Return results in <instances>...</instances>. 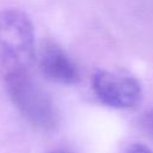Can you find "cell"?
Returning a JSON list of instances; mask_svg holds the SVG:
<instances>
[{
    "label": "cell",
    "mask_w": 153,
    "mask_h": 153,
    "mask_svg": "<svg viewBox=\"0 0 153 153\" xmlns=\"http://www.w3.org/2000/svg\"><path fill=\"white\" fill-rule=\"evenodd\" d=\"M35 60V31L30 18L18 8L0 11V71L5 76L27 72Z\"/></svg>",
    "instance_id": "cell-1"
},
{
    "label": "cell",
    "mask_w": 153,
    "mask_h": 153,
    "mask_svg": "<svg viewBox=\"0 0 153 153\" xmlns=\"http://www.w3.org/2000/svg\"><path fill=\"white\" fill-rule=\"evenodd\" d=\"M5 81L12 103L29 123L42 130H53L57 127V108L27 72L6 75Z\"/></svg>",
    "instance_id": "cell-2"
},
{
    "label": "cell",
    "mask_w": 153,
    "mask_h": 153,
    "mask_svg": "<svg viewBox=\"0 0 153 153\" xmlns=\"http://www.w3.org/2000/svg\"><path fill=\"white\" fill-rule=\"evenodd\" d=\"M92 90L102 103L115 109L134 108L142 97V88L136 79L105 69L94 72Z\"/></svg>",
    "instance_id": "cell-3"
},
{
    "label": "cell",
    "mask_w": 153,
    "mask_h": 153,
    "mask_svg": "<svg viewBox=\"0 0 153 153\" xmlns=\"http://www.w3.org/2000/svg\"><path fill=\"white\" fill-rule=\"evenodd\" d=\"M41 71L47 79L60 84H75L79 71L71 56L57 44L49 42L41 50Z\"/></svg>",
    "instance_id": "cell-4"
},
{
    "label": "cell",
    "mask_w": 153,
    "mask_h": 153,
    "mask_svg": "<svg viewBox=\"0 0 153 153\" xmlns=\"http://www.w3.org/2000/svg\"><path fill=\"white\" fill-rule=\"evenodd\" d=\"M139 128L142 133L153 139V110L146 111L139 118Z\"/></svg>",
    "instance_id": "cell-5"
},
{
    "label": "cell",
    "mask_w": 153,
    "mask_h": 153,
    "mask_svg": "<svg viewBox=\"0 0 153 153\" xmlns=\"http://www.w3.org/2000/svg\"><path fill=\"white\" fill-rule=\"evenodd\" d=\"M122 153H153V152L149 151L146 146L140 145V143H136V145L129 146V147L126 148L124 152H122Z\"/></svg>",
    "instance_id": "cell-6"
},
{
    "label": "cell",
    "mask_w": 153,
    "mask_h": 153,
    "mask_svg": "<svg viewBox=\"0 0 153 153\" xmlns=\"http://www.w3.org/2000/svg\"><path fill=\"white\" fill-rule=\"evenodd\" d=\"M51 153H69V152H66V151H54Z\"/></svg>",
    "instance_id": "cell-7"
}]
</instances>
